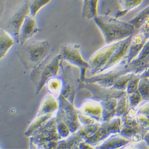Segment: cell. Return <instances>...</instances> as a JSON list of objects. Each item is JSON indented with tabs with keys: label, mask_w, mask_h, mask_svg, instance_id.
<instances>
[{
	"label": "cell",
	"mask_w": 149,
	"mask_h": 149,
	"mask_svg": "<svg viewBox=\"0 0 149 149\" xmlns=\"http://www.w3.org/2000/svg\"><path fill=\"white\" fill-rule=\"evenodd\" d=\"M94 20L107 44L125 40L133 35L136 30L128 22L120 20L108 15H97Z\"/></svg>",
	"instance_id": "6da1fadb"
},
{
	"label": "cell",
	"mask_w": 149,
	"mask_h": 149,
	"mask_svg": "<svg viewBox=\"0 0 149 149\" xmlns=\"http://www.w3.org/2000/svg\"><path fill=\"white\" fill-rule=\"evenodd\" d=\"M18 52V56L27 69H34L52 53L51 44L47 40L27 41Z\"/></svg>",
	"instance_id": "7a4b0ae2"
},
{
	"label": "cell",
	"mask_w": 149,
	"mask_h": 149,
	"mask_svg": "<svg viewBox=\"0 0 149 149\" xmlns=\"http://www.w3.org/2000/svg\"><path fill=\"white\" fill-rule=\"evenodd\" d=\"M61 60L60 54L54 57L51 54L42 63L32 69L30 79L36 87V94L41 92L49 78L57 75Z\"/></svg>",
	"instance_id": "3957f363"
},
{
	"label": "cell",
	"mask_w": 149,
	"mask_h": 149,
	"mask_svg": "<svg viewBox=\"0 0 149 149\" xmlns=\"http://www.w3.org/2000/svg\"><path fill=\"white\" fill-rule=\"evenodd\" d=\"M61 139L57 132L56 118L53 117L45 125L31 136L30 145L34 146V148H57L58 141Z\"/></svg>",
	"instance_id": "277c9868"
},
{
	"label": "cell",
	"mask_w": 149,
	"mask_h": 149,
	"mask_svg": "<svg viewBox=\"0 0 149 149\" xmlns=\"http://www.w3.org/2000/svg\"><path fill=\"white\" fill-rule=\"evenodd\" d=\"M128 73H132V70L125 58L113 68L98 73L93 77L85 78L84 82L94 83L104 87L111 88L119 77Z\"/></svg>",
	"instance_id": "5b68a950"
},
{
	"label": "cell",
	"mask_w": 149,
	"mask_h": 149,
	"mask_svg": "<svg viewBox=\"0 0 149 149\" xmlns=\"http://www.w3.org/2000/svg\"><path fill=\"white\" fill-rule=\"evenodd\" d=\"M60 54L62 60L80 69V81L84 82L86 78V71L90 70L89 62L85 61L80 52V45L78 44H65L61 47Z\"/></svg>",
	"instance_id": "8992f818"
},
{
	"label": "cell",
	"mask_w": 149,
	"mask_h": 149,
	"mask_svg": "<svg viewBox=\"0 0 149 149\" xmlns=\"http://www.w3.org/2000/svg\"><path fill=\"white\" fill-rule=\"evenodd\" d=\"M58 98L59 107L57 118L62 119L67 124L72 134L77 132L81 127L78 117L79 111L63 96L60 95Z\"/></svg>",
	"instance_id": "52a82bcc"
},
{
	"label": "cell",
	"mask_w": 149,
	"mask_h": 149,
	"mask_svg": "<svg viewBox=\"0 0 149 149\" xmlns=\"http://www.w3.org/2000/svg\"><path fill=\"white\" fill-rule=\"evenodd\" d=\"M122 41L109 44L94 54L89 61L92 74H95L101 72L113 52L121 44Z\"/></svg>",
	"instance_id": "ba28073f"
},
{
	"label": "cell",
	"mask_w": 149,
	"mask_h": 149,
	"mask_svg": "<svg viewBox=\"0 0 149 149\" xmlns=\"http://www.w3.org/2000/svg\"><path fill=\"white\" fill-rule=\"evenodd\" d=\"M79 87H84L89 90L95 100H107L111 98L119 99L127 95L126 91H120L112 88H106L94 83L81 82Z\"/></svg>",
	"instance_id": "9c48e42d"
},
{
	"label": "cell",
	"mask_w": 149,
	"mask_h": 149,
	"mask_svg": "<svg viewBox=\"0 0 149 149\" xmlns=\"http://www.w3.org/2000/svg\"><path fill=\"white\" fill-rule=\"evenodd\" d=\"M28 15H29V1H27L24 2L16 10L7 24L6 30L13 36L17 43L20 28Z\"/></svg>",
	"instance_id": "30bf717a"
},
{
	"label": "cell",
	"mask_w": 149,
	"mask_h": 149,
	"mask_svg": "<svg viewBox=\"0 0 149 149\" xmlns=\"http://www.w3.org/2000/svg\"><path fill=\"white\" fill-rule=\"evenodd\" d=\"M63 88H62L61 94L65 98L73 104L74 96L77 92L76 89L79 88V85H77L75 79L72 73V70L70 69V67L63 68Z\"/></svg>",
	"instance_id": "8fae6325"
},
{
	"label": "cell",
	"mask_w": 149,
	"mask_h": 149,
	"mask_svg": "<svg viewBox=\"0 0 149 149\" xmlns=\"http://www.w3.org/2000/svg\"><path fill=\"white\" fill-rule=\"evenodd\" d=\"M132 36L122 41L121 44L113 52L109 61L107 62V63L106 65V66L104 67V68L102 69L100 73L104 72L114 68L123 60L127 58L129 52V48Z\"/></svg>",
	"instance_id": "7c38bea8"
},
{
	"label": "cell",
	"mask_w": 149,
	"mask_h": 149,
	"mask_svg": "<svg viewBox=\"0 0 149 149\" xmlns=\"http://www.w3.org/2000/svg\"><path fill=\"white\" fill-rule=\"evenodd\" d=\"M39 31L35 17L28 15L24 19L20 28L19 42L21 45L29 41L32 37Z\"/></svg>",
	"instance_id": "4fadbf2b"
},
{
	"label": "cell",
	"mask_w": 149,
	"mask_h": 149,
	"mask_svg": "<svg viewBox=\"0 0 149 149\" xmlns=\"http://www.w3.org/2000/svg\"><path fill=\"white\" fill-rule=\"evenodd\" d=\"M148 63L149 45L148 41L145 44L139 54L128 64L132 73L134 74H141L148 68Z\"/></svg>",
	"instance_id": "5bb4252c"
},
{
	"label": "cell",
	"mask_w": 149,
	"mask_h": 149,
	"mask_svg": "<svg viewBox=\"0 0 149 149\" xmlns=\"http://www.w3.org/2000/svg\"><path fill=\"white\" fill-rule=\"evenodd\" d=\"M79 111L94 119L98 123H102L103 109L100 101L86 100L82 103Z\"/></svg>",
	"instance_id": "9a60e30c"
},
{
	"label": "cell",
	"mask_w": 149,
	"mask_h": 149,
	"mask_svg": "<svg viewBox=\"0 0 149 149\" xmlns=\"http://www.w3.org/2000/svg\"><path fill=\"white\" fill-rule=\"evenodd\" d=\"M148 41V35L142 32L131 36V40L129 48L128 54L127 57V63H129L137 56L141 49L144 47L145 44Z\"/></svg>",
	"instance_id": "2e32d148"
},
{
	"label": "cell",
	"mask_w": 149,
	"mask_h": 149,
	"mask_svg": "<svg viewBox=\"0 0 149 149\" xmlns=\"http://www.w3.org/2000/svg\"><path fill=\"white\" fill-rule=\"evenodd\" d=\"M130 143V140L119 134H111L108 139H106L102 144L97 146L98 148H121Z\"/></svg>",
	"instance_id": "e0dca14e"
},
{
	"label": "cell",
	"mask_w": 149,
	"mask_h": 149,
	"mask_svg": "<svg viewBox=\"0 0 149 149\" xmlns=\"http://www.w3.org/2000/svg\"><path fill=\"white\" fill-rule=\"evenodd\" d=\"M15 42L13 36L6 29H0V60L6 56Z\"/></svg>",
	"instance_id": "ac0fdd59"
},
{
	"label": "cell",
	"mask_w": 149,
	"mask_h": 149,
	"mask_svg": "<svg viewBox=\"0 0 149 149\" xmlns=\"http://www.w3.org/2000/svg\"><path fill=\"white\" fill-rule=\"evenodd\" d=\"M58 107L59 103L55 97L51 94H48L42 101L36 116L53 113L55 111L58 110Z\"/></svg>",
	"instance_id": "d6986e66"
},
{
	"label": "cell",
	"mask_w": 149,
	"mask_h": 149,
	"mask_svg": "<svg viewBox=\"0 0 149 149\" xmlns=\"http://www.w3.org/2000/svg\"><path fill=\"white\" fill-rule=\"evenodd\" d=\"M117 98H111L107 100L100 101L103 109V122H107L116 115V110L118 100Z\"/></svg>",
	"instance_id": "ffe728a7"
},
{
	"label": "cell",
	"mask_w": 149,
	"mask_h": 149,
	"mask_svg": "<svg viewBox=\"0 0 149 149\" xmlns=\"http://www.w3.org/2000/svg\"><path fill=\"white\" fill-rule=\"evenodd\" d=\"M53 117V113H48L46 115L36 116L35 119L31 123L30 126L25 132L28 136H32L37 131H38L44 125Z\"/></svg>",
	"instance_id": "44dd1931"
},
{
	"label": "cell",
	"mask_w": 149,
	"mask_h": 149,
	"mask_svg": "<svg viewBox=\"0 0 149 149\" xmlns=\"http://www.w3.org/2000/svg\"><path fill=\"white\" fill-rule=\"evenodd\" d=\"M82 17L86 19H94L98 15V5L99 0H82Z\"/></svg>",
	"instance_id": "7402d4cb"
},
{
	"label": "cell",
	"mask_w": 149,
	"mask_h": 149,
	"mask_svg": "<svg viewBox=\"0 0 149 149\" xmlns=\"http://www.w3.org/2000/svg\"><path fill=\"white\" fill-rule=\"evenodd\" d=\"M144 0H118L120 6V10L116 15L115 17L118 18L127 15L130 11L139 7L142 4Z\"/></svg>",
	"instance_id": "603a6c76"
},
{
	"label": "cell",
	"mask_w": 149,
	"mask_h": 149,
	"mask_svg": "<svg viewBox=\"0 0 149 149\" xmlns=\"http://www.w3.org/2000/svg\"><path fill=\"white\" fill-rule=\"evenodd\" d=\"M109 135H110V134L107 128L106 123L103 122L95 132L85 141L92 146H95L98 143L104 141Z\"/></svg>",
	"instance_id": "cb8c5ba5"
},
{
	"label": "cell",
	"mask_w": 149,
	"mask_h": 149,
	"mask_svg": "<svg viewBox=\"0 0 149 149\" xmlns=\"http://www.w3.org/2000/svg\"><path fill=\"white\" fill-rule=\"evenodd\" d=\"M66 140H60L58 141L57 148H78V144L80 142L84 141L81 135L77 133H73L69 136Z\"/></svg>",
	"instance_id": "d4e9b609"
},
{
	"label": "cell",
	"mask_w": 149,
	"mask_h": 149,
	"mask_svg": "<svg viewBox=\"0 0 149 149\" xmlns=\"http://www.w3.org/2000/svg\"><path fill=\"white\" fill-rule=\"evenodd\" d=\"M45 86L47 90L51 94L54 95V97L56 95L58 97L63 88V81L62 79L56 76L49 78L47 81Z\"/></svg>",
	"instance_id": "484cf974"
},
{
	"label": "cell",
	"mask_w": 149,
	"mask_h": 149,
	"mask_svg": "<svg viewBox=\"0 0 149 149\" xmlns=\"http://www.w3.org/2000/svg\"><path fill=\"white\" fill-rule=\"evenodd\" d=\"M148 13L149 7L148 6H147L128 22L132 24L135 29H140L143 24L148 20Z\"/></svg>",
	"instance_id": "4316f807"
},
{
	"label": "cell",
	"mask_w": 149,
	"mask_h": 149,
	"mask_svg": "<svg viewBox=\"0 0 149 149\" xmlns=\"http://www.w3.org/2000/svg\"><path fill=\"white\" fill-rule=\"evenodd\" d=\"M52 1V0H29V15L35 17L37 14L39 13V11Z\"/></svg>",
	"instance_id": "83f0119b"
},
{
	"label": "cell",
	"mask_w": 149,
	"mask_h": 149,
	"mask_svg": "<svg viewBox=\"0 0 149 149\" xmlns=\"http://www.w3.org/2000/svg\"><path fill=\"white\" fill-rule=\"evenodd\" d=\"M101 123H95L91 125H84L77 131L78 133L81 137L84 139V140H86L90 136L93 135L95 131L98 130L99 127L100 126Z\"/></svg>",
	"instance_id": "f1b7e54d"
},
{
	"label": "cell",
	"mask_w": 149,
	"mask_h": 149,
	"mask_svg": "<svg viewBox=\"0 0 149 149\" xmlns=\"http://www.w3.org/2000/svg\"><path fill=\"white\" fill-rule=\"evenodd\" d=\"M134 73H128L127 74L119 77L115 82L113 86L111 88L120 91H125L127 85L129 82L130 80L133 77Z\"/></svg>",
	"instance_id": "f546056e"
},
{
	"label": "cell",
	"mask_w": 149,
	"mask_h": 149,
	"mask_svg": "<svg viewBox=\"0 0 149 149\" xmlns=\"http://www.w3.org/2000/svg\"><path fill=\"white\" fill-rule=\"evenodd\" d=\"M128 109H129V102H128V95L127 94L126 95L119 98L118 100L115 116L122 117L127 113Z\"/></svg>",
	"instance_id": "4dcf8cb0"
},
{
	"label": "cell",
	"mask_w": 149,
	"mask_h": 149,
	"mask_svg": "<svg viewBox=\"0 0 149 149\" xmlns=\"http://www.w3.org/2000/svg\"><path fill=\"white\" fill-rule=\"evenodd\" d=\"M148 77H142L139 81L138 85V90L140 92L143 100H148Z\"/></svg>",
	"instance_id": "1f68e13d"
},
{
	"label": "cell",
	"mask_w": 149,
	"mask_h": 149,
	"mask_svg": "<svg viewBox=\"0 0 149 149\" xmlns=\"http://www.w3.org/2000/svg\"><path fill=\"white\" fill-rule=\"evenodd\" d=\"M57 128L59 135L62 139H66L72 134L67 124L62 119L57 117Z\"/></svg>",
	"instance_id": "d6a6232c"
},
{
	"label": "cell",
	"mask_w": 149,
	"mask_h": 149,
	"mask_svg": "<svg viewBox=\"0 0 149 149\" xmlns=\"http://www.w3.org/2000/svg\"><path fill=\"white\" fill-rule=\"evenodd\" d=\"M141 74H134L133 77L130 80L125 89L127 94H130L138 90V85L140 79L142 78Z\"/></svg>",
	"instance_id": "836d02e7"
},
{
	"label": "cell",
	"mask_w": 149,
	"mask_h": 149,
	"mask_svg": "<svg viewBox=\"0 0 149 149\" xmlns=\"http://www.w3.org/2000/svg\"><path fill=\"white\" fill-rule=\"evenodd\" d=\"M127 95L128 98L129 106H130V107L135 108V107L137 106L143 100L142 97L138 90L131 94H127Z\"/></svg>",
	"instance_id": "e575fe53"
},
{
	"label": "cell",
	"mask_w": 149,
	"mask_h": 149,
	"mask_svg": "<svg viewBox=\"0 0 149 149\" xmlns=\"http://www.w3.org/2000/svg\"><path fill=\"white\" fill-rule=\"evenodd\" d=\"M79 111V110H78ZM79 120L82 123L83 125H91V124H93L95 123H98L94 119L90 118V116L84 115L82 113H81L80 111H79Z\"/></svg>",
	"instance_id": "d590c367"
},
{
	"label": "cell",
	"mask_w": 149,
	"mask_h": 149,
	"mask_svg": "<svg viewBox=\"0 0 149 149\" xmlns=\"http://www.w3.org/2000/svg\"><path fill=\"white\" fill-rule=\"evenodd\" d=\"M136 120L140 124L146 127H148V118L141 115H136Z\"/></svg>",
	"instance_id": "8d00e7d4"
},
{
	"label": "cell",
	"mask_w": 149,
	"mask_h": 149,
	"mask_svg": "<svg viewBox=\"0 0 149 149\" xmlns=\"http://www.w3.org/2000/svg\"><path fill=\"white\" fill-rule=\"evenodd\" d=\"M136 115H141L148 118V103H147V104L142 106L136 112Z\"/></svg>",
	"instance_id": "74e56055"
},
{
	"label": "cell",
	"mask_w": 149,
	"mask_h": 149,
	"mask_svg": "<svg viewBox=\"0 0 149 149\" xmlns=\"http://www.w3.org/2000/svg\"><path fill=\"white\" fill-rule=\"evenodd\" d=\"M78 148H93L94 147L90 143L84 140L79 143Z\"/></svg>",
	"instance_id": "f35d334b"
}]
</instances>
